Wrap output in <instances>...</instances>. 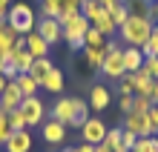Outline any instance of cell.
<instances>
[{
  "label": "cell",
  "mask_w": 158,
  "mask_h": 152,
  "mask_svg": "<svg viewBox=\"0 0 158 152\" xmlns=\"http://www.w3.org/2000/svg\"><path fill=\"white\" fill-rule=\"evenodd\" d=\"M109 17H112V23L118 26V29H121V26L127 23V17H129V12H127V6H124V3H118V6L112 9V12H109Z\"/></svg>",
  "instance_id": "34"
},
{
  "label": "cell",
  "mask_w": 158,
  "mask_h": 152,
  "mask_svg": "<svg viewBox=\"0 0 158 152\" xmlns=\"http://www.w3.org/2000/svg\"><path fill=\"white\" fill-rule=\"evenodd\" d=\"M23 37L17 35L15 29H9V26L3 23V29H0V58H6V55H12V49L17 43H20Z\"/></svg>",
  "instance_id": "17"
},
{
  "label": "cell",
  "mask_w": 158,
  "mask_h": 152,
  "mask_svg": "<svg viewBox=\"0 0 158 152\" xmlns=\"http://www.w3.org/2000/svg\"><path fill=\"white\" fill-rule=\"evenodd\" d=\"M81 3L83 0H63V6H60V17H66V14H78L81 12ZM58 17V20H60Z\"/></svg>",
  "instance_id": "36"
},
{
  "label": "cell",
  "mask_w": 158,
  "mask_h": 152,
  "mask_svg": "<svg viewBox=\"0 0 158 152\" xmlns=\"http://www.w3.org/2000/svg\"><path fill=\"white\" fill-rule=\"evenodd\" d=\"M98 9H101V3H98V0H83V3H81V14H83V17L89 20V17L95 14Z\"/></svg>",
  "instance_id": "38"
},
{
  "label": "cell",
  "mask_w": 158,
  "mask_h": 152,
  "mask_svg": "<svg viewBox=\"0 0 158 152\" xmlns=\"http://www.w3.org/2000/svg\"><path fill=\"white\" fill-rule=\"evenodd\" d=\"M121 138H124V126H115V129H106V138H104V144L106 146H121Z\"/></svg>",
  "instance_id": "33"
},
{
  "label": "cell",
  "mask_w": 158,
  "mask_h": 152,
  "mask_svg": "<svg viewBox=\"0 0 158 152\" xmlns=\"http://www.w3.org/2000/svg\"><path fill=\"white\" fill-rule=\"evenodd\" d=\"M63 152H72V149H63Z\"/></svg>",
  "instance_id": "50"
},
{
  "label": "cell",
  "mask_w": 158,
  "mask_h": 152,
  "mask_svg": "<svg viewBox=\"0 0 158 152\" xmlns=\"http://www.w3.org/2000/svg\"><path fill=\"white\" fill-rule=\"evenodd\" d=\"M20 112L26 115V126H40V123L46 121V106H43V101L35 95V98H23L20 103Z\"/></svg>",
  "instance_id": "5"
},
{
  "label": "cell",
  "mask_w": 158,
  "mask_h": 152,
  "mask_svg": "<svg viewBox=\"0 0 158 152\" xmlns=\"http://www.w3.org/2000/svg\"><path fill=\"white\" fill-rule=\"evenodd\" d=\"M127 80L132 83L135 95H147V92H150V86H152V78H150L147 72H141V69H138V72H129V75H127Z\"/></svg>",
  "instance_id": "19"
},
{
  "label": "cell",
  "mask_w": 158,
  "mask_h": 152,
  "mask_svg": "<svg viewBox=\"0 0 158 152\" xmlns=\"http://www.w3.org/2000/svg\"><path fill=\"white\" fill-rule=\"evenodd\" d=\"M15 83L20 86L23 98H35V95H38V89H40V86H38V80H35V78H32L29 72H20V75L15 78Z\"/></svg>",
  "instance_id": "23"
},
{
  "label": "cell",
  "mask_w": 158,
  "mask_h": 152,
  "mask_svg": "<svg viewBox=\"0 0 158 152\" xmlns=\"http://www.w3.org/2000/svg\"><path fill=\"white\" fill-rule=\"evenodd\" d=\"M150 109H152V101L147 98V95H135V98H132V112H138V115H147Z\"/></svg>",
  "instance_id": "30"
},
{
  "label": "cell",
  "mask_w": 158,
  "mask_h": 152,
  "mask_svg": "<svg viewBox=\"0 0 158 152\" xmlns=\"http://www.w3.org/2000/svg\"><path fill=\"white\" fill-rule=\"evenodd\" d=\"M135 141H138V135H132V132H127V129H124V138H121V144H124L127 149H132V146H135Z\"/></svg>",
  "instance_id": "42"
},
{
  "label": "cell",
  "mask_w": 158,
  "mask_h": 152,
  "mask_svg": "<svg viewBox=\"0 0 158 152\" xmlns=\"http://www.w3.org/2000/svg\"><path fill=\"white\" fill-rule=\"evenodd\" d=\"M104 58H106V46H101V49H92V46H86V49H83V60H86L89 69H101Z\"/></svg>",
  "instance_id": "25"
},
{
  "label": "cell",
  "mask_w": 158,
  "mask_h": 152,
  "mask_svg": "<svg viewBox=\"0 0 158 152\" xmlns=\"http://www.w3.org/2000/svg\"><path fill=\"white\" fill-rule=\"evenodd\" d=\"M118 92H121V95H135V89H132V83L127 80V75H124V78L118 80Z\"/></svg>",
  "instance_id": "41"
},
{
  "label": "cell",
  "mask_w": 158,
  "mask_h": 152,
  "mask_svg": "<svg viewBox=\"0 0 158 152\" xmlns=\"http://www.w3.org/2000/svg\"><path fill=\"white\" fill-rule=\"evenodd\" d=\"M60 6H63V0H40V14L58 20L60 17Z\"/></svg>",
  "instance_id": "26"
},
{
  "label": "cell",
  "mask_w": 158,
  "mask_h": 152,
  "mask_svg": "<svg viewBox=\"0 0 158 152\" xmlns=\"http://www.w3.org/2000/svg\"><path fill=\"white\" fill-rule=\"evenodd\" d=\"M83 43H86V46H92V49H101V46H106V37L101 35L98 29H92V26H89V29H86V35H83Z\"/></svg>",
  "instance_id": "28"
},
{
  "label": "cell",
  "mask_w": 158,
  "mask_h": 152,
  "mask_svg": "<svg viewBox=\"0 0 158 152\" xmlns=\"http://www.w3.org/2000/svg\"><path fill=\"white\" fill-rule=\"evenodd\" d=\"M20 103H23L20 86H17L15 80H9L6 89H3V95H0V109H3V112H12V109H20Z\"/></svg>",
  "instance_id": "9"
},
{
  "label": "cell",
  "mask_w": 158,
  "mask_h": 152,
  "mask_svg": "<svg viewBox=\"0 0 158 152\" xmlns=\"http://www.w3.org/2000/svg\"><path fill=\"white\" fill-rule=\"evenodd\" d=\"M155 29H158V20H155Z\"/></svg>",
  "instance_id": "49"
},
{
  "label": "cell",
  "mask_w": 158,
  "mask_h": 152,
  "mask_svg": "<svg viewBox=\"0 0 158 152\" xmlns=\"http://www.w3.org/2000/svg\"><path fill=\"white\" fill-rule=\"evenodd\" d=\"M109 101H112V95H109V89L104 86V83H95V86L89 89V109L104 112L109 106Z\"/></svg>",
  "instance_id": "15"
},
{
  "label": "cell",
  "mask_w": 158,
  "mask_h": 152,
  "mask_svg": "<svg viewBox=\"0 0 158 152\" xmlns=\"http://www.w3.org/2000/svg\"><path fill=\"white\" fill-rule=\"evenodd\" d=\"M72 98H58L52 103V109H49V115L55 118V121H60L63 126H72Z\"/></svg>",
  "instance_id": "14"
},
{
  "label": "cell",
  "mask_w": 158,
  "mask_h": 152,
  "mask_svg": "<svg viewBox=\"0 0 158 152\" xmlns=\"http://www.w3.org/2000/svg\"><path fill=\"white\" fill-rule=\"evenodd\" d=\"M124 129H127V132H132V135H138V138L152 135L150 118H147V115H138V112H129V115H124Z\"/></svg>",
  "instance_id": "8"
},
{
  "label": "cell",
  "mask_w": 158,
  "mask_h": 152,
  "mask_svg": "<svg viewBox=\"0 0 158 152\" xmlns=\"http://www.w3.org/2000/svg\"><path fill=\"white\" fill-rule=\"evenodd\" d=\"M35 23H38V17H35V9L26 6V3H12L6 12V26L9 29H15L20 37H26L29 32H35Z\"/></svg>",
  "instance_id": "2"
},
{
  "label": "cell",
  "mask_w": 158,
  "mask_h": 152,
  "mask_svg": "<svg viewBox=\"0 0 158 152\" xmlns=\"http://www.w3.org/2000/svg\"><path fill=\"white\" fill-rule=\"evenodd\" d=\"M141 55H144V58H158V29H155V26H152L150 40L141 46Z\"/></svg>",
  "instance_id": "29"
},
{
  "label": "cell",
  "mask_w": 158,
  "mask_h": 152,
  "mask_svg": "<svg viewBox=\"0 0 158 152\" xmlns=\"http://www.w3.org/2000/svg\"><path fill=\"white\" fill-rule=\"evenodd\" d=\"M9 60L15 63V69H17V72H29V69H32L35 58L29 55V49H26V40H20V43H17L15 49H12V55H9Z\"/></svg>",
  "instance_id": "13"
},
{
  "label": "cell",
  "mask_w": 158,
  "mask_h": 152,
  "mask_svg": "<svg viewBox=\"0 0 158 152\" xmlns=\"http://www.w3.org/2000/svg\"><path fill=\"white\" fill-rule=\"evenodd\" d=\"M35 32H38L49 46H55V43L63 40V26H60V20H55V17H43L40 14L38 23H35Z\"/></svg>",
  "instance_id": "4"
},
{
  "label": "cell",
  "mask_w": 158,
  "mask_h": 152,
  "mask_svg": "<svg viewBox=\"0 0 158 152\" xmlns=\"http://www.w3.org/2000/svg\"><path fill=\"white\" fill-rule=\"evenodd\" d=\"M141 63H144L141 49H138V46H124V69H127V75L129 72H138Z\"/></svg>",
  "instance_id": "18"
},
{
  "label": "cell",
  "mask_w": 158,
  "mask_h": 152,
  "mask_svg": "<svg viewBox=\"0 0 158 152\" xmlns=\"http://www.w3.org/2000/svg\"><path fill=\"white\" fill-rule=\"evenodd\" d=\"M89 26H92V29H98L104 37H112V35H115V29H118V26L112 23V17H109L106 9H98V12L89 17Z\"/></svg>",
  "instance_id": "12"
},
{
  "label": "cell",
  "mask_w": 158,
  "mask_h": 152,
  "mask_svg": "<svg viewBox=\"0 0 158 152\" xmlns=\"http://www.w3.org/2000/svg\"><path fill=\"white\" fill-rule=\"evenodd\" d=\"M121 3L127 6L129 17H147V20H150V6H152V0H121Z\"/></svg>",
  "instance_id": "21"
},
{
  "label": "cell",
  "mask_w": 158,
  "mask_h": 152,
  "mask_svg": "<svg viewBox=\"0 0 158 152\" xmlns=\"http://www.w3.org/2000/svg\"><path fill=\"white\" fill-rule=\"evenodd\" d=\"M72 152H95V146H92V144H81L78 149H72Z\"/></svg>",
  "instance_id": "46"
},
{
  "label": "cell",
  "mask_w": 158,
  "mask_h": 152,
  "mask_svg": "<svg viewBox=\"0 0 158 152\" xmlns=\"http://www.w3.org/2000/svg\"><path fill=\"white\" fill-rule=\"evenodd\" d=\"M98 3H101V9H106V12H112V9L121 3V0H98Z\"/></svg>",
  "instance_id": "44"
},
{
  "label": "cell",
  "mask_w": 158,
  "mask_h": 152,
  "mask_svg": "<svg viewBox=\"0 0 158 152\" xmlns=\"http://www.w3.org/2000/svg\"><path fill=\"white\" fill-rule=\"evenodd\" d=\"M72 126H83V123L89 121V101H81V98H72Z\"/></svg>",
  "instance_id": "20"
},
{
  "label": "cell",
  "mask_w": 158,
  "mask_h": 152,
  "mask_svg": "<svg viewBox=\"0 0 158 152\" xmlns=\"http://www.w3.org/2000/svg\"><path fill=\"white\" fill-rule=\"evenodd\" d=\"M12 6V0H0V20H6V12Z\"/></svg>",
  "instance_id": "45"
},
{
  "label": "cell",
  "mask_w": 158,
  "mask_h": 152,
  "mask_svg": "<svg viewBox=\"0 0 158 152\" xmlns=\"http://www.w3.org/2000/svg\"><path fill=\"white\" fill-rule=\"evenodd\" d=\"M6 83H9V80L3 78V75H0V95H3V89H6Z\"/></svg>",
  "instance_id": "48"
},
{
  "label": "cell",
  "mask_w": 158,
  "mask_h": 152,
  "mask_svg": "<svg viewBox=\"0 0 158 152\" xmlns=\"http://www.w3.org/2000/svg\"><path fill=\"white\" fill-rule=\"evenodd\" d=\"M40 132H43L46 144H63V138H66V126L60 121H55V118H46L40 123Z\"/></svg>",
  "instance_id": "10"
},
{
  "label": "cell",
  "mask_w": 158,
  "mask_h": 152,
  "mask_svg": "<svg viewBox=\"0 0 158 152\" xmlns=\"http://www.w3.org/2000/svg\"><path fill=\"white\" fill-rule=\"evenodd\" d=\"M98 72L104 75V78H109V80L124 78L127 75V69H124V46H118L115 40H106V58H104Z\"/></svg>",
  "instance_id": "3"
},
{
  "label": "cell",
  "mask_w": 158,
  "mask_h": 152,
  "mask_svg": "<svg viewBox=\"0 0 158 152\" xmlns=\"http://www.w3.org/2000/svg\"><path fill=\"white\" fill-rule=\"evenodd\" d=\"M95 152H112V146H106V144H98V146H95Z\"/></svg>",
  "instance_id": "47"
},
{
  "label": "cell",
  "mask_w": 158,
  "mask_h": 152,
  "mask_svg": "<svg viewBox=\"0 0 158 152\" xmlns=\"http://www.w3.org/2000/svg\"><path fill=\"white\" fill-rule=\"evenodd\" d=\"M40 89H46V92H52V95H58V92H63V72L55 66V69L46 75V80L40 83Z\"/></svg>",
  "instance_id": "24"
},
{
  "label": "cell",
  "mask_w": 158,
  "mask_h": 152,
  "mask_svg": "<svg viewBox=\"0 0 158 152\" xmlns=\"http://www.w3.org/2000/svg\"><path fill=\"white\" fill-rule=\"evenodd\" d=\"M6 152H29L32 149V135L29 129H15L12 135H9V141L3 144Z\"/></svg>",
  "instance_id": "11"
},
{
  "label": "cell",
  "mask_w": 158,
  "mask_h": 152,
  "mask_svg": "<svg viewBox=\"0 0 158 152\" xmlns=\"http://www.w3.org/2000/svg\"><path fill=\"white\" fill-rule=\"evenodd\" d=\"M152 20H147V17H127V23L121 26V40H124L127 46H141L150 40V35H152Z\"/></svg>",
  "instance_id": "1"
},
{
  "label": "cell",
  "mask_w": 158,
  "mask_h": 152,
  "mask_svg": "<svg viewBox=\"0 0 158 152\" xmlns=\"http://www.w3.org/2000/svg\"><path fill=\"white\" fill-rule=\"evenodd\" d=\"M132 98H135V95H121V101H118V109L124 112V115H129V112H132Z\"/></svg>",
  "instance_id": "39"
},
{
  "label": "cell",
  "mask_w": 158,
  "mask_h": 152,
  "mask_svg": "<svg viewBox=\"0 0 158 152\" xmlns=\"http://www.w3.org/2000/svg\"><path fill=\"white\" fill-rule=\"evenodd\" d=\"M23 40H26V49H29V55L35 60H38V58H49V43H46L38 32H29Z\"/></svg>",
  "instance_id": "16"
},
{
  "label": "cell",
  "mask_w": 158,
  "mask_h": 152,
  "mask_svg": "<svg viewBox=\"0 0 158 152\" xmlns=\"http://www.w3.org/2000/svg\"><path fill=\"white\" fill-rule=\"evenodd\" d=\"M152 3H158V0H152Z\"/></svg>",
  "instance_id": "51"
},
{
  "label": "cell",
  "mask_w": 158,
  "mask_h": 152,
  "mask_svg": "<svg viewBox=\"0 0 158 152\" xmlns=\"http://www.w3.org/2000/svg\"><path fill=\"white\" fill-rule=\"evenodd\" d=\"M52 69H55V63H52L49 58H38V60L32 63V69H29V75H32L35 80H38V86H40V83L46 80V75H49Z\"/></svg>",
  "instance_id": "22"
},
{
  "label": "cell",
  "mask_w": 158,
  "mask_h": 152,
  "mask_svg": "<svg viewBox=\"0 0 158 152\" xmlns=\"http://www.w3.org/2000/svg\"><path fill=\"white\" fill-rule=\"evenodd\" d=\"M147 118H150V126H152V135H158V103H152V109L147 112Z\"/></svg>",
  "instance_id": "40"
},
{
  "label": "cell",
  "mask_w": 158,
  "mask_h": 152,
  "mask_svg": "<svg viewBox=\"0 0 158 152\" xmlns=\"http://www.w3.org/2000/svg\"><path fill=\"white\" fill-rule=\"evenodd\" d=\"M147 98H150L152 103H158V78L152 80V86H150V92H147Z\"/></svg>",
  "instance_id": "43"
},
{
  "label": "cell",
  "mask_w": 158,
  "mask_h": 152,
  "mask_svg": "<svg viewBox=\"0 0 158 152\" xmlns=\"http://www.w3.org/2000/svg\"><path fill=\"white\" fill-rule=\"evenodd\" d=\"M6 118H9V126H12V132H15V129H29V126H26V115H23L20 109H12Z\"/></svg>",
  "instance_id": "31"
},
{
  "label": "cell",
  "mask_w": 158,
  "mask_h": 152,
  "mask_svg": "<svg viewBox=\"0 0 158 152\" xmlns=\"http://www.w3.org/2000/svg\"><path fill=\"white\" fill-rule=\"evenodd\" d=\"M141 72H147V75H150V78L155 80V78H158V58H144Z\"/></svg>",
  "instance_id": "37"
},
{
  "label": "cell",
  "mask_w": 158,
  "mask_h": 152,
  "mask_svg": "<svg viewBox=\"0 0 158 152\" xmlns=\"http://www.w3.org/2000/svg\"><path fill=\"white\" fill-rule=\"evenodd\" d=\"M0 75H3V78H6V80H15V78H17V75H20V72H17V69H15V63H12V60H9V55H6V58H0Z\"/></svg>",
  "instance_id": "32"
},
{
  "label": "cell",
  "mask_w": 158,
  "mask_h": 152,
  "mask_svg": "<svg viewBox=\"0 0 158 152\" xmlns=\"http://www.w3.org/2000/svg\"><path fill=\"white\" fill-rule=\"evenodd\" d=\"M6 115H9V112L0 109V146L9 141V135H12V126H9V118H6Z\"/></svg>",
  "instance_id": "35"
},
{
  "label": "cell",
  "mask_w": 158,
  "mask_h": 152,
  "mask_svg": "<svg viewBox=\"0 0 158 152\" xmlns=\"http://www.w3.org/2000/svg\"><path fill=\"white\" fill-rule=\"evenodd\" d=\"M60 26H63V40H75V37H83L89 29V20L83 17L81 12L78 14H66V17H60Z\"/></svg>",
  "instance_id": "6"
},
{
  "label": "cell",
  "mask_w": 158,
  "mask_h": 152,
  "mask_svg": "<svg viewBox=\"0 0 158 152\" xmlns=\"http://www.w3.org/2000/svg\"><path fill=\"white\" fill-rule=\"evenodd\" d=\"M129 152H158V138L155 135H147V138H138L135 146Z\"/></svg>",
  "instance_id": "27"
},
{
  "label": "cell",
  "mask_w": 158,
  "mask_h": 152,
  "mask_svg": "<svg viewBox=\"0 0 158 152\" xmlns=\"http://www.w3.org/2000/svg\"><path fill=\"white\" fill-rule=\"evenodd\" d=\"M81 138H83V144H92V146L104 144V138H106V123L101 121V118H89V121L81 126Z\"/></svg>",
  "instance_id": "7"
}]
</instances>
